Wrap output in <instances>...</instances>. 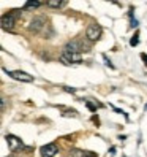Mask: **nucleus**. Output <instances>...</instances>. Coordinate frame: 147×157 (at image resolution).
Here are the masks:
<instances>
[{
    "label": "nucleus",
    "instance_id": "obj_1",
    "mask_svg": "<svg viewBox=\"0 0 147 157\" xmlns=\"http://www.w3.org/2000/svg\"><path fill=\"white\" fill-rule=\"evenodd\" d=\"M19 16H21V10H11V11L2 14V19H0V22H2V29L3 30H11Z\"/></svg>",
    "mask_w": 147,
    "mask_h": 157
},
{
    "label": "nucleus",
    "instance_id": "obj_2",
    "mask_svg": "<svg viewBox=\"0 0 147 157\" xmlns=\"http://www.w3.org/2000/svg\"><path fill=\"white\" fill-rule=\"evenodd\" d=\"M60 62L65 63V65H76V63H81L82 62V57L81 54H76V52H70V51H63L60 54Z\"/></svg>",
    "mask_w": 147,
    "mask_h": 157
},
{
    "label": "nucleus",
    "instance_id": "obj_3",
    "mask_svg": "<svg viewBox=\"0 0 147 157\" xmlns=\"http://www.w3.org/2000/svg\"><path fill=\"white\" fill-rule=\"evenodd\" d=\"M101 32H103L101 27L95 22H92V24H89L87 30H86V36H87L89 41H97V40H100V36H101Z\"/></svg>",
    "mask_w": 147,
    "mask_h": 157
},
{
    "label": "nucleus",
    "instance_id": "obj_4",
    "mask_svg": "<svg viewBox=\"0 0 147 157\" xmlns=\"http://www.w3.org/2000/svg\"><path fill=\"white\" fill-rule=\"evenodd\" d=\"M65 51L81 54V51H89V49H87V46H86L84 43H82V40H71V41H68V43H67Z\"/></svg>",
    "mask_w": 147,
    "mask_h": 157
},
{
    "label": "nucleus",
    "instance_id": "obj_5",
    "mask_svg": "<svg viewBox=\"0 0 147 157\" xmlns=\"http://www.w3.org/2000/svg\"><path fill=\"white\" fill-rule=\"evenodd\" d=\"M5 138H6V143H8V146H10V149L13 152H17L19 149H22L24 143H22L21 138H17L16 135H11V133H8Z\"/></svg>",
    "mask_w": 147,
    "mask_h": 157
},
{
    "label": "nucleus",
    "instance_id": "obj_6",
    "mask_svg": "<svg viewBox=\"0 0 147 157\" xmlns=\"http://www.w3.org/2000/svg\"><path fill=\"white\" fill-rule=\"evenodd\" d=\"M6 71V70H5ZM13 79H17V81H22V82H32L33 81V76L29 75L25 71H21V70H14V71H6Z\"/></svg>",
    "mask_w": 147,
    "mask_h": 157
},
{
    "label": "nucleus",
    "instance_id": "obj_7",
    "mask_svg": "<svg viewBox=\"0 0 147 157\" xmlns=\"http://www.w3.org/2000/svg\"><path fill=\"white\" fill-rule=\"evenodd\" d=\"M44 25H46V19H44L43 16H38V17H33V19L30 21L29 29L32 32H35V33H38V32H41L44 29Z\"/></svg>",
    "mask_w": 147,
    "mask_h": 157
},
{
    "label": "nucleus",
    "instance_id": "obj_8",
    "mask_svg": "<svg viewBox=\"0 0 147 157\" xmlns=\"http://www.w3.org/2000/svg\"><path fill=\"white\" fill-rule=\"evenodd\" d=\"M40 152H41V155H43V157H54V155H56V154L59 152V147H57V144H56V143H49V144L41 146Z\"/></svg>",
    "mask_w": 147,
    "mask_h": 157
},
{
    "label": "nucleus",
    "instance_id": "obj_9",
    "mask_svg": "<svg viewBox=\"0 0 147 157\" xmlns=\"http://www.w3.org/2000/svg\"><path fill=\"white\" fill-rule=\"evenodd\" d=\"M70 157H97L95 152L92 151H81V149H73L70 152Z\"/></svg>",
    "mask_w": 147,
    "mask_h": 157
},
{
    "label": "nucleus",
    "instance_id": "obj_10",
    "mask_svg": "<svg viewBox=\"0 0 147 157\" xmlns=\"http://www.w3.org/2000/svg\"><path fill=\"white\" fill-rule=\"evenodd\" d=\"M67 2H59V0H49V2H46V5L48 6H51V8H60V6H63Z\"/></svg>",
    "mask_w": 147,
    "mask_h": 157
},
{
    "label": "nucleus",
    "instance_id": "obj_11",
    "mask_svg": "<svg viewBox=\"0 0 147 157\" xmlns=\"http://www.w3.org/2000/svg\"><path fill=\"white\" fill-rule=\"evenodd\" d=\"M41 5V2H25L24 8L25 10H35V8H38Z\"/></svg>",
    "mask_w": 147,
    "mask_h": 157
},
{
    "label": "nucleus",
    "instance_id": "obj_12",
    "mask_svg": "<svg viewBox=\"0 0 147 157\" xmlns=\"http://www.w3.org/2000/svg\"><path fill=\"white\" fill-rule=\"evenodd\" d=\"M62 116H73L75 117V116H78V113L75 111V109H65V111L62 113Z\"/></svg>",
    "mask_w": 147,
    "mask_h": 157
},
{
    "label": "nucleus",
    "instance_id": "obj_13",
    "mask_svg": "<svg viewBox=\"0 0 147 157\" xmlns=\"http://www.w3.org/2000/svg\"><path fill=\"white\" fill-rule=\"evenodd\" d=\"M86 105H87V108L90 109V111H95V109H97V106H100V105H94V103H92V101H86Z\"/></svg>",
    "mask_w": 147,
    "mask_h": 157
},
{
    "label": "nucleus",
    "instance_id": "obj_14",
    "mask_svg": "<svg viewBox=\"0 0 147 157\" xmlns=\"http://www.w3.org/2000/svg\"><path fill=\"white\" fill-rule=\"evenodd\" d=\"M138 36H139V35L136 33V35L133 36V38L130 40V44H131V46H136V44H138V41H139V38H138Z\"/></svg>",
    "mask_w": 147,
    "mask_h": 157
},
{
    "label": "nucleus",
    "instance_id": "obj_15",
    "mask_svg": "<svg viewBox=\"0 0 147 157\" xmlns=\"http://www.w3.org/2000/svg\"><path fill=\"white\" fill-rule=\"evenodd\" d=\"M141 59L144 60V63H145V67H147V54H145V52H142V54H141Z\"/></svg>",
    "mask_w": 147,
    "mask_h": 157
}]
</instances>
